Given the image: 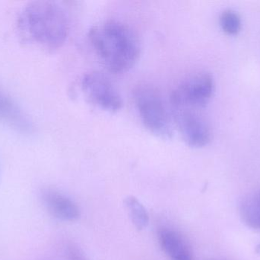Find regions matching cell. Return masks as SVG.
I'll use <instances>...</instances> for the list:
<instances>
[{
  "mask_svg": "<svg viewBox=\"0 0 260 260\" xmlns=\"http://www.w3.org/2000/svg\"><path fill=\"white\" fill-rule=\"evenodd\" d=\"M159 244L171 260H193L192 249L184 237L169 227H162L157 232Z\"/></svg>",
  "mask_w": 260,
  "mask_h": 260,
  "instance_id": "obj_9",
  "label": "cell"
},
{
  "mask_svg": "<svg viewBox=\"0 0 260 260\" xmlns=\"http://www.w3.org/2000/svg\"><path fill=\"white\" fill-rule=\"evenodd\" d=\"M174 123L183 140L191 148H201L212 140V128L200 110L172 108Z\"/></svg>",
  "mask_w": 260,
  "mask_h": 260,
  "instance_id": "obj_6",
  "label": "cell"
},
{
  "mask_svg": "<svg viewBox=\"0 0 260 260\" xmlns=\"http://www.w3.org/2000/svg\"><path fill=\"white\" fill-rule=\"evenodd\" d=\"M82 90L88 100L101 109L117 112L123 107V99L117 87L101 72L86 73L82 79Z\"/></svg>",
  "mask_w": 260,
  "mask_h": 260,
  "instance_id": "obj_5",
  "label": "cell"
},
{
  "mask_svg": "<svg viewBox=\"0 0 260 260\" xmlns=\"http://www.w3.org/2000/svg\"><path fill=\"white\" fill-rule=\"evenodd\" d=\"M0 124L23 134L33 132V122L30 118L2 87H0Z\"/></svg>",
  "mask_w": 260,
  "mask_h": 260,
  "instance_id": "obj_7",
  "label": "cell"
},
{
  "mask_svg": "<svg viewBox=\"0 0 260 260\" xmlns=\"http://www.w3.org/2000/svg\"><path fill=\"white\" fill-rule=\"evenodd\" d=\"M215 79L209 72L199 71L186 76L171 92L172 108L201 110L215 93Z\"/></svg>",
  "mask_w": 260,
  "mask_h": 260,
  "instance_id": "obj_4",
  "label": "cell"
},
{
  "mask_svg": "<svg viewBox=\"0 0 260 260\" xmlns=\"http://www.w3.org/2000/svg\"><path fill=\"white\" fill-rule=\"evenodd\" d=\"M41 199L47 212L56 219L71 222L80 217V210L77 205L56 189H44L41 193Z\"/></svg>",
  "mask_w": 260,
  "mask_h": 260,
  "instance_id": "obj_8",
  "label": "cell"
},
{
  "mask_svg": "<svg viewBox=\"0 0 260 260\" xmlns=\"http://www.w3.org/2000/svg\"><path fill=\"white\" fill-rule=\"evenodd\" d=\"M68 255L70 260H86L83 253L75 246H70L69 247Z\"/></svg>",
  "mask_w": 260,
  "mask_h": 260,
  "instance_id": "obj_13",
  "label": "cell"
},
{
  "mask_svg": "<svg viewBox=\"0 0 260 260\" xmlns=\"http://www.w3.org/2000/svg\"><path fill=\"white\" fill-rule=\"evenodd\" d=\"M138 114L147 130L164 139L173 136L172 120L160 92L153 85L142 84L133 91Z\"/></svg>",
  "mask_w": 260,
  "mask_h": 260,
  "instance_id": "obj_3",
  "label": "cell"
},
{
  "mask_svg": "<svg viewBox=\"0 0 260 260\" xmlns=\"http://www.w3.org/2000/svg\"><path fill=\"white\" fill-rule=\"evenodd\" d=\"M256 252L260 254V244L257 247H256Z\"/></svg>",
  "mask_w": 260,
  "mask_h": 260,
  "instance_id": "obj_14",
  "label": "cell"
},
{
  "mask_svg": "<svg viewBox=\"0 0 260 260\" xmlns=\"http://www.w3.org/2000/svg\"><path fill=\"white\" fill-rule=\"evenodd\" d=\"M240 213L246 225L260 230V189L243 201Z\"/></svg>",
  "mask_w": 260,
  "mask_h": 260,
  "instance_id": "obj_10",
  "label": "cell"
},
{
  "mask_svg": "<svg viewBox=\"0 0 260 260\" xmlns=\"http://www.w3.org/2000/svg\"><path fill=\"white\" fill-rule=\"evenodd\" d=\"M88 38L94 53L111 73H126L139 61V39L121 21L109 20L95 24L90 29Z\"/></svg>",
  "mask_w": 260,
  "mask_h": 260,
  "instance_id": "obj_2",
  "label": "cell"
},
{
  "mask_svg": "<svg viewBox=\"0 0 260 260\" xmlns=\"http://www.w3.org/2000/svg\"><path fill=\"white\" fill-rule=\"evenodd\" d=\"M18 30L25 42L36 44L46 50H56L65 44L68 38V15L56 2H30L20 13Z\"/></svg>",
  "mask_w": 260,
  "mask_h": 260,
  "instance_id": "obj_1",
  "label": "cell"
},
{
  "mask_svg": "<svg viewBox=\"0 0 260 260\" xmlns=\"http://www.w3.org/2000/svg\"><path fill=\"white\" fill-rule=\"evenodd\" d=\"M125 205L136 228L139 230L145 229L149 223V216L145 206L134 196L127 197L125 199Z\"/></svg>",
  "mask_w": 260,
  "mask_h": 260,
  "instance_id": "obj_11",
  "label": "cell"
},
{
  "mask_svg": "<svg viewBox=\"0 0 260 260\" xmlns=\"http://www.w3.org/2000/svg\"><path fill=\"white\" fill-rule=\"evenodd\" d=\"M219 23L223 32L229 35H238L242 27L241 15L233 9L223 11L220 15Z\"/></svg>",
  "mask_w": 260,
  "mask_h": 260,
  "instance_id": "obj_12",
  "label": "cell"
}]
</instances>
